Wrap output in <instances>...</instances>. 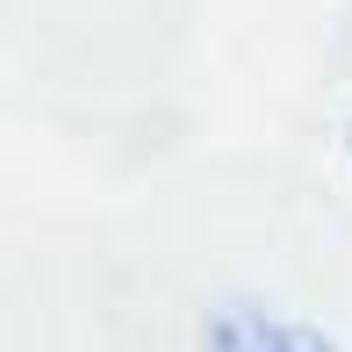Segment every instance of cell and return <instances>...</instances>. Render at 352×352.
<instances>
[{"instance_id":"obj_1","label":"cell","mask_w":352,"mask_h":352,"mask_svg":"<svg viewBox=\"0 0 352 352\" xmlns=\"http://www.w3.org/2000/svg\"><path fill=\"white\" fill-rule=\"evenodd\" d=\"M201 352H338L316 324H295V316H274L259 302H223L201 331Z\"/></svg>"}]
</instances>
